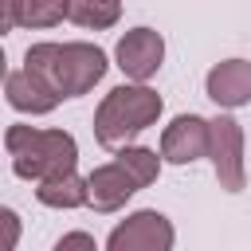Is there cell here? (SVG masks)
<instances>
[{
    "instance_id": "cell-2",
    "label": "cell",
    "mask_w": 251,
    "mask_h": 251,
    "mask_svg": "<svg viewBox=\"0 0 251 251\" xmlns=\"http://www.w3.org/2000/svg\"><path fill=\"white\" fill-rule=\"evenodd\" d=\"M4 149L12 157V173L20 180H47L55 173L75 169L78 145L67 129H35V126H8Z\"/></svg>"
},
{
    "instance_id": "cell-6",
    "label": "cell",
    "mask_w": 251,
    "mask_h": 251,
    "mask_svg": "<svg viewBox=\"0 0 251 251\" xmlns=\"http://www.w3.org/2000/svg\"><path fill=\"white\" fill-rule=\"evenodd\" d=\"M114 59H118V71H122L126 78L149 82V78L161 71V63H165V39H161V31H153V27H129V31L118 39Z\"/></svg>"
},
{
    "instance_id": "cell-17",
    "label": "cell",
    "mask_w": 251,
    "mask_h": 251,
    "mask_svg": "<svg viewBox=\"0 0 251 251\" xmlns=\"http://www.w3.org/2000/svg\"><path fill=\"white\" fill-rule=\"evenodd\" d=\"M0 220H4V227H8V247H16V243H20V216H16L12 208H4Z\"/></svg>"
},
{
    "instance_id": "cell-7",
    "label": "cell",
    "mask_w": 251,
    "mask_h": 251,
    "mask_svg": "<svg viewBox=\"0 0 251 251\" xmlns=\"http://www.w3.org/2000/svg\"><path fill=\"white\" fill-rule=\"evenodd\" d=\"M161 157L169 165H192V161L208 157V118H200V114L173 118L161 133Z\"/></svg>"
},
{
    "instance_id": "cell-1",
    "label": "cell",
    "mask_w": 251,
    "mask_h": 251,
    "mask_svg": "<svg viewBox=\"0 0 251 251\" xmlns=\"http://www.w3.org/2000/svg\"><path fill=\"white\" fill-rule=\"evenodd\" d=\"M161 110H165L161 94H157L153 86L129 78V82L114 86V90L98 102V110H94V141H98L102 149H122V145H129L137 133H145L149 126H157Z\"/></svg>"
},
{
    "instance_id": "cell-16",
    "label": "cell",
    "mask_w": 251,
    "mask_h": 251,
    "mask_svg": "<svg viewBox=\"0 0 251 251\" xmlns=\"http://www.w3.org/2000/svg\"><path fill=\"white\" fill-rule=\"evenodd\" d=\"M67 247H86V251H94L98 243H94V235H86V231H67V235L55 243V251H67Z\"/></svg>"
},
{
    "instance_id": "cell-15",
    "label": "cell",
    "mask_w": 251,
    "mask_h": 251,
    "mask_svg": "<svg viewBox=\"0 0 251 251\" xmlns=\"http://www.w3.org/2000/svg\"><path fill=\"white\" fill-rule=\"evenodd\" d=\"M20 8H24V0H0V31L20 27Z\"/></svg>"
},
{
    "instance_id": "cell-8",
    "label": "cell",
    "mask_w": 251,
    "mask_h": 251,
    "mask_svg": "<svg viewBox=\"0 0 251 251\" xmlns=\"http://www.w3.org/2000/svg\"><path fill=\"white\" fill-rule=\"evenodd\" d=\"M86 188H90V204H86V208H94V212H118V208H126V200H129L133 192H141L137 180H133L118 161L94 165V169L86 173Z\"/></svg>"
},
{
    "instance_id": "cell-11",
    "label": "cell",
    "mask_w": 251,
    "mask_h": 251,
    "mask_svg": "<svg viewBox=\"0 0 251 251\" xmlns=\"http://www.w3.org/2000/svg\"><path fill=\"white\" fill-rule=\"evenodd\" d=\"M35 200L43 208H82L90 204V188H86V176H78L75 169L67 173H55L47 180H35Z\"/></svg>"
},
{
    "instance_id": "cell-10",
    "label": "cell",
    "mask_w": 251,
    "mask_h": 251,
    "mask_svg": "<svg viewBox=\"0 0 251 251\" xmlns=\"http://www.w3.org/2000/svg\"><path fill=\"white\" fill-rule=\"evenodd\" d=\"M4 98H8V106L16 110V114H51L63 98L43 82V78H35L27 67H20V71H8V78H4Z\"/></svg>"
},
{
    "instance_id": "cell-13",
    "label": "cell",
    "mask_w": 251,
    "mask_h": 251,
    "mask_svg": "<svg viewBox=\"0 0 251 251\" xmlns=\"http://www.w3.org/2000/svg\"><path fill=\"white\" fill-rule=\"evenodd\" d=\"M71 20L86 31H106L122 20V0H71Z\"/></svg>"
},
{
    "instance_id": "cell-14",
    "label": "cell",
    "mask_w": 251,
    "mask_h": 251,
    "mask_svg": "<svg viewBox=\"0 0 251 251\" xmlns=\"http://www.w3.org/2000/svg\"><path fill=\"white\" fill-rule=\"evenodd\" d=\"M71 20V0H24L20 27H55Z\"/></svg>"
},
{
    "instance_id": "cell-3",
    "label": "cell",
    "mask_w": 251,
    "mask_h": 251,
    "mask_svg": "<svg viewBox=\"0 0 251 251\" xmlns=\"http://www.w3.org/2000/svg\"><path fill=\"white\" fill-rule=\"evenodd\" d=\"M208 161L224 192H243L247 165H243V126L231 114L208 118Z\"/></svg>"
},
{
    "instance_id": "cell-12",
    "label": "cell",
    "mask_w": 251,
    "mask_h": 251,
    "mask_svg": "<svg viewBox=\"0 0 251 251\" xmlns=\"http://www.w3.org/2000/svg\"><path fill=\"white\" fill-rule=\"evenodd\" d=\"M114 161H118V165L137 180V188H149V184L161 176V161H165V157H157L153 149H145V145H133V141H129V145L114 149Z\"/></svg>"
},
{
    "instance_id": "cell-5",
    "label": "cell",
    "mask_w": 251,
    "mask_h": 251,
    "mask_svg": "<svg viewBox=\"0 0 251 251\" xmlns=\"http://www.w3.org/2000/svg\"><path fill=\"white\" fill-rule=\"evenodd\" d=\"M106 51L94 47V43H82V39H71V43H59V90L63 98H78L86 90H94L106 75Z\"/></svg>"
},
{
    "instance_id": "cell-4",
    "label": "cell",
    "mask_w": 251,
    "mask_h": 251,
    "mask_svg": "<svg viewBox=\"0 0 251 251\" xmlns=\"http://www.w3.org/2000/svg\"><path fill=\"white\" fill-rule=\"evenodd\" d=\"M173 243H176V231H173L169 216H161L157 208L129 212L106 235V247L110 251H173Z\"/></svg>"
},
{
    "instance_id": "cell-9",
    "label": "cell",
    "mask_w": 251,
    "mask_h": 251,
    "mask_svg": "<svg viewBox=\"0 0 251 251\" xmlns=\"http://www.w3.org/2000/svg\"><path fill=\"white\" fill-rule=\"evenodd\" d=\"M204 90L216 106L224 110H239L251 102V63L247 59H224L208 71L204 78Z\"/></svg>"
}]
</instances>
